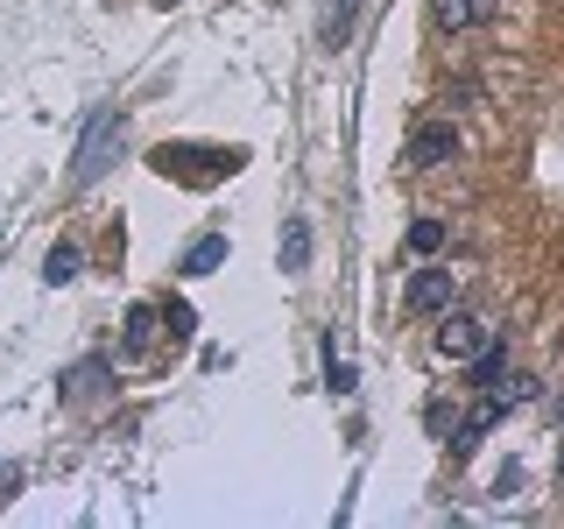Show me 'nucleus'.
<instances>
[{
	"instance_id": "9d476101",
	"label": "nucleus",
	"mask_w": 564,
	"mask_h": 529,
	"mask_svg": "<svg viewBox=\"0 0 564 529\" xmlns=\"http://www.w3.org/2000/svg\"><path fill=\"white\" fill-rule=\"evenodd\" d=\"M106 375H113L106 360H78V367L64 375V388H57V396H64V402H93L99 388H106Z\"/></svg>"
},
{
	"instance_id": "f8f14e48",
	"label": "nucleus",
	"mask_w": 564,
	"mask_h": 529,
	"mask_svg": "<svg viewBox=\"0 0 564 529\" xmlns=\"http://www.w3.org/2000/svg\"><path fill=\"white\" fill-rule=\"evenodd\" d=\"M501 375H508V346H501V339H487L480 353H473V388H494Z\"/></svg>"
},
{
	"instance_id": "9b49d317",
	"label": "nucleus",
	"mask_w": 564,
	"mask_h": 529,
	"mask_svg": "<svg viewBox=\"0 0 564 529\" xmlns=\"http://www.w3.org/2000/svg\"><path fill=\"white\" fill-rule=\"evenodd\" d=\"M78 269H85V261H78V247H70V240H57V247L43 255V282H50V290H64Z\"/></svg>"
},
{
	"instance_id": "f03ea898",
	"label": "nucleus",
	"mask_w": 564,
	"mask_h": 529,
	"mask_svg": "<svg viewBox=\"0 0 564 529\" xmlns=\"http://www.w3.org/2000/svg\"><path fill=\"white\" fill-rule=\"evenodd\" d=\"M198 155L205 149H155V170H163V176H184V184H212V176H234L247 163L240 149H219L212 163H198Z\"/></svg>"
},
{
	"instance_id": "20e7f679",
	"label": "nucleus",
	"mask_w": 564,
	"mask_h": 529,
	"mask_svg": "<svg viewBox=\"0 0 564 529\" xmlns=\"http://www.w3.org/2000/svg\"><path fill=\"white\" fill-rule=\"evenodd\" d=\"M487 339H494L487 317H466V311H445V325H437V353H445V360H473Z\"/></svg>"
},
{
	"instance_id": "f257e3e1",
	"label": "nucleus",
	"mask_w": 564,
	"mask_h": 529,
	"mask_svg": "<svg viewBox=\"0 0 564 529\" xmlns=\"http://www.w3.org/2000/svg\"><path fill=\"white\" fill-rule=\"evenodd\" d=\"M113 155H120V114L99 106V114L85 120V134H78V155H70V184H99V176L113 170Z\"/></svg>"
},
{
	"instance_id": "1a4fd4ad",
	"label": "nucleus",
	"mask_w": 564,
	"mask_h": 529,
	"mask_svg": "<svg viewBox=\"0 0 564 529\" xmlns=\"http://www.w3.org/2000/svg\"><path fill=\"white\" fill-rule=\"evenodd\" d=\"M226 255H234L226 234H205V240L184 247V261H176V269H184V276H212V269H226Z\"/></svg>"
},
{
	"instance_id": "39448f33",
	"label": "nucleus",
	"mask_w": 564,
	"mask_h": 529,
	"mask_svg": "<svg viewBox=\"0 0 564 529\" xmlns=\"http://www.w3.org/2000/svg\"><path fill=\"white\" fill-rule=\"evenodd\" d=\"M458 155V128L452 120H423V128L410 134V170H437Z\"/></svg>"
},
{
	"instance_id": "6e6552de",
	"label": "nucleus",
	"mask_w": 564,
	"mask_h": 529,
	"mask_svg": "<svg viewBox=\"0 0 564 529\" xmlns=\"http://www.w3.org/2000/svg\"><path fill=\"white\" fill-rule=\"evenodd\" d=\"M155 332H163V311H155V304H134L128 311V332H120V360H141V353L155 346Z\"/></svg>"
},
{
	"instance_id": "2eb2a0df",
	"label": "nucleus",
	"mask_w": 564,
	"mask_h": 529,
	"mask_svg": "<svg viewBox=\"0 0 564 529\" xmlns=\"http://www.w3.org/2000/svg\"><path fill=\"white\" fill-rule=\"evenodd\" d=\"M445 247V219H416L410 226V255H437Z\"/></svg>"
},
{
	"instance_id": "f3484780",
	"label": "nucleus",
	"mask_w": 564,
	"mask_h": 529,
	"mask_svg": "<svg viewBox=\"0 0 564 529\" xmlns=\"http://www.w3.org/2000/svg\"><path fill=\"white\" fill-rule=\"evenodd\" d=\"M557 473H564V445H557Z\"/></svg>"
},
{
	"instance_id": "0eeeda50",
	"label": "nucleus",
	"mask_w": 564,
	"mask_h": 529,
	"mask_svg": "<svg viewBox=\"0 0 564 529\" xmlns=\"http://www.w3.org/2000/svg\"><path fill=\"white\" fill-rule=\"evenodd\" d=\"M275 261H282V276H304V269H311V219H304V212H290V219H282Z\"/></svg>"
},
{
	"instance_id": "dca6fc26",
	"label": "nucleus",
	"mask_w": 564,
	"mask_h": 529,
	"mask_svg": "<svg viewBox=\"0 0 564 529\" xmlns=\"http://www.w3.org/2000/svg\"><path fill=\"white\" fill-rule=\"evenodd\" d=\"M163 332H170V339H191V332H198V317H191V304H163Z\"/></svg>"
},
{
	"instance_id": "a211bd4d",
	"label": "nucleus",
	"mask_w": 564,
	"mask_h": 529,
	"mask_svg": "<svg viewBox=\"0 0 564 529\" xmlns=\"http://www.w3.org/2000/svg\"><path fill=\"white\" fill-rule=\"evenodd\" d=\"M487 8H494V0H487Z\"/></svg>"
},
{
	"instance_id": "423d86ee",
	"label": "nucleus",
	"mask_w": 564,
	"mask_h": 529,
	"mask_svg": "<svg viewBox=\"0 0 564 529\" xmlns=\"http://www.w3.org/2000/svg\"><path fill=\"white\" fill-rule=\"evenodd\" d=\"M508 417V396H494V388H487V396L480 402H473V410H466V423H458V431H452V458H466L473 445H480V438L494 431V423H501Z\"/></svg>"
},
{
	"instance_id": "ddd939ff",
	"label": "nucleus",
	"mask_w": 564,
	"mask_h": 529,
	"mask_svg": "<svg viewBox=\"0 0 564 529\" xmlns=\"http://www.w3.org/2000/svg\"><path fill=\"white\" fill-rule=\"evenodd\" d=\"M352 22H360V0H332V8H325V43L339 50L346 35H352Z\"/></svg>"
},
{
	"instance_id": "4468645a",
	"label": "nucleus",
	"mask_w": 564,
	"mask_h": 529,
	"mask_svg": "<svg viewBox=\"0 0 564 529\" xmlns=\"http://www.w3.org/2000/svg\"><path fill=\"white\" fill-rule=\"evenodd\" d=\"M431 14L445 29H466V22H480V14H487V0H431Z\"/></svg>"
},
{
	"instance_id": "7ed1b4c3",
	"label": "nucleus",
	"mask_w": 564,
	"mask_h": 529,
	"mask_svg": "<svg viewBox=\"0 0 564 529\" xmlns=\"http://www.w3.org/2000/svg\"><path fill=\"white\" fill-rule=\"evenodd\" d=\"M452 296H458V276L452 269H416L410 290H402V304H410L416 317H437V311H452Z\"/></svg>"
}]
</instances>
